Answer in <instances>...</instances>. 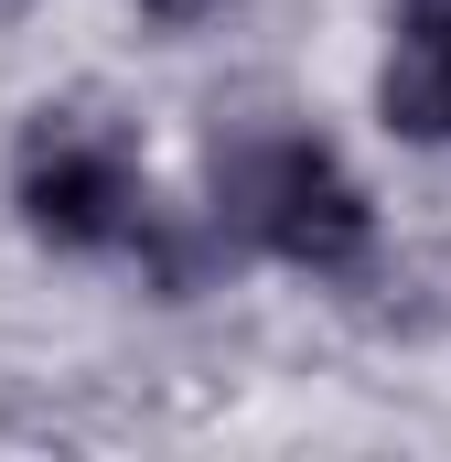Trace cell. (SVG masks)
Listing matches in <instances>:
<instances>
[{"mask_svg": "<svg viewBox=\"0 0 451 462\" xmlns=\"http://www.w3.org/2000/svg\"><path fill=\"white\" fill-rule=\"evenodd\" d=\"M0 11H22V0H0Z\"/></svg>", "mask_w": 451, "mask_h": 462, "instance_id": "obj_6", "label": "cell"}, {"mask_svg": "<svg viewBox=\"0 0 451 462\" xmlns=\"http://www.w3.org/2000/svg\"><path fill=\"white\" fill-rule=\"evenodd\" d=\"M258 236L269 258H290V269H365V247H376V205H365V183L344 172L323 140H236L216 151V236Z\"/></svg>", "mask_w": 451, "mask_h": 462, "instance_id": "obj_1", "label": "cell"}, {"mask_svg": "<svg viewBox=\"0 0 451 462\" xmlns=\"http://www.w3.org/2000/svg\"><path fill=\"white\" fill-rule=\"evenodd\" d=\"M398 22H441L451 32V0H398Z\"/></svg>", "mask_w": 451, "mask_h": 462, "instance_id": "obj_5", "label": "cell"}, {"mask_svg": "<svg viewBox=\"0 0 451 462\" xmlns=\"http://www.w3.org/2000/svg\"><path fill=\"white\" fill-rule=\"evenodd\" d=\"M226 0H140V22H161V32H194V22H216Z\"/></svg>", "mask_w": 451, "mask_h": 462, "instance_id": "obj_4", "label": "cell"}, {"mask_svg": "<svg viewBox=\"0 0 451 462\" xmlns=\"http://www.w3.org/2000/svg\"><path fill=\"white\" fill-rule=\"evenodd\" d=\"M11 205L43 247H129L151 194H140V151L129 129L97 108H43L22 140H11Z\"/></svg>", "mask_w": 451, "mask_h": 462, "instance_id": "obj_2", "label": "cell"}, {"mask_svg": "<svg viewBox=\"0 0 451 462\" xmlns=\"http://www.w3.org/2000/svg\"><path fill=\"white\" fill-rule=\"evenodd\" d=\"M376 108H387V129H409V140H451V32L441 22H409L398 32V54L376 76Z\"/></svg>", "mask_w": 451, "mask_h": 462, "instance_id": "obj_3", "label": "cell"}]
</instances>
